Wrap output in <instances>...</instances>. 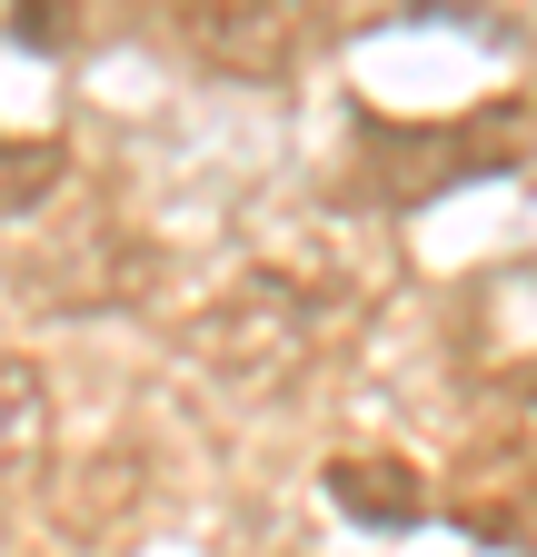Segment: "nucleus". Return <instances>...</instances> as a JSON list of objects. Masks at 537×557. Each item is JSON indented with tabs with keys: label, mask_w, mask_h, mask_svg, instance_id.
Returning <instances> with one entry per match:
<instances>
[{
	"label": "nucleus",
	"mask_w": 537,
	"mask_h": 557,
	"mask_svg": "<svg viewBox=\"0 0 537 557\" xmlns=\"http://www.w3.org/2000/svg\"><path fill=\"white\" fill-rule=\"evenodd\" d=\"M319 338H328V299L309 289V278H289V269H239V278H220V289L179 319V348L210 379H229L239 398L299 388L309 359H319Z\"/></svg>",
	"instance_id": "nucleus-1"
},
{
	"label": "nucleus",
	"mask_w": 537,
	"mask_h": 557,
	"mask_svg": "<svg viewBox=\"0 0 537 557\" xmlns=\"http://www.w3.org/2000/svg\"><path fill=\"white\" fill-rule=\"evenodd\" d=\"M179 40L220 81H289L328 40V0H179Z\"/></svg>",
	"instance_id": "nucleus-2"
},
{
	"label": "nucleus",
	"mask_w": 537,
	"mask_h": 557,
	"mask_svg": "<svg viewBox=\"0 0 537 557\" xmlns=\"http://www.w3.org/2000/svg\"><path fill=\"white\" fill-rule=\"evenodd\" d=\"M140 278H150V259L129 249V239H71L60 259H30L21 289H30V309H50V319H90V309L129 299Z\"/></svg>",
	"instance_id": "nucleus-3"
},
{
	"label": "nucleus",
	"mask_w": 537,
	"mask_h": 557,
	"mask_svg": "<svg viewBox=\"0 0 537 557\" xmlns=\"http://www.w3.org/2000/svg\"><path fill=\"white\" fill-rule=\"evenodd\" d=\"M50 468V379L30 359H0V508L30 498Z\"/></svg>",
	"instance_id": "nucleus-4"
},
{
	"label": "nucleus",
	"mask_w": 537,
	"mask_h": 557,
	"mask_svg": "<svg viewBox=\"0 0 537 557\" xmlns=\"http://www.w3.org/2000/svg\"><path fill=\"white\" fill-rule=\"evenodd\" d=\"M328 498H339L349 518H369V528H419L428 518L419 468H398V458H339L328 468Z\"/></svg>",
	"instance_id": "nucleus-5"
},
{
	"label": "nucleus",
	"mask_w": 537,
	"mask_h": 557,
	"mask_svg": "<svg viewBox=\"0 0 537 557\" xmlns=\"http://www.w3.org/2000/svg\"><path fill=\"white\" fill-rule=\"evenodd\" d=\"M60 180H71V150H60V139H0V230L30 220Z\"/></svg>",
	"instance_id": "nucleus-6"
},
{
	"label": "nucleus",
	"mask_w": 537,
	"mask_h": 557,
	"mask_svg": "<svg viewBox=\"0 0 537 557\" xmlns=\"http://www.w3.org/2000/svg\"><path fill=\"white\" fill-rule=\"evenodd\" d=\"M11 40L21 50H60V40H71V0H21V11H11Z\"/></svg>",
	"instance_id": "nucleus-7"
}]
</instances>
